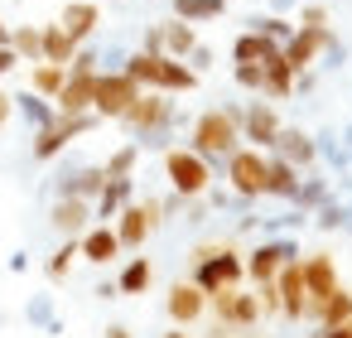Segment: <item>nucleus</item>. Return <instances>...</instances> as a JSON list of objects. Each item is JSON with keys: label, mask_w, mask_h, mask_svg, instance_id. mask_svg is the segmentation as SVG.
Instances as JSON below:
<instances>
[{"label": "nucleus", "mask_w": 352, "mask_h": 338, "mask_svg": "<svg viewBox=\"0 0 352 338\" xmlns=\"http://www.w3.org/2000/svg\"><path fill=\"white\" fill-rule=\"evenodd\" d=\"M121 73H131L145 92H169V97L198 87V73H193L184 59H169V54H140V49H135V54H126Z\"/></svg>", "instance_id": "f257e3e1"}, {"label": "nucleus", "mask_w": 352, "mask_h": 338, "mask_svg": "<svg viewBox=\"0 0 352 338\" xmlns=\"http://www.w3.org/2000/svg\"><path fill=\"white\" fill-rule=\"evenodd\" d=\"M121 121H126V131L135 136V145L169 150V131H174V121H179V107H174L169 92H140Z\"/></svg>", "instance_id": "f03ea898"}, {"label": "nucleus", "mask_w": 352, "mask_h": 338, "mask_svg": "<svg viewBox=\"0 0 352 338\" xmlns=\"http://www.w3.org/2000/svg\"><path fill=\"white\" fill-rule=\"evenodd\" d=\"M241 140V107H212L193 121L188 131V150H198L208 165H222Z\"/></svg>", "instance_id": "7ed1b4c3"}, {"label": "nucleus", "mask_w": 352, "mask_h": 338, "mask_svg": "<svg viewBox=\"0 0 352 338\" xmlns=\"http://www.w3.org/2000/svg\"><path fill=\"white\" fill-rule=\"evenodd\" d=\"M188 280L203 290V295H217V290H232L246 280V256L236 246H198L193 251V271Z\"/></svg>", "instance_id": "20e7f679"}, {"label": "nucleus", "mask_w": 352, "mask_h": 338, "mask_svg": "<svg viewBox=\"0 0 352 338\" xmlns=\"http://www.w3.org/2000/svg\"><path fill=\"white\" fill-rule=\"evenodd\" d=\"M164 179H169V193H179V198H203V193L212 189V165H208L198 150H188V145H169V150H164Z\"/></svg>", "instance_id": "39448f33"}, {"label": "nucleus", "mask_w": 352, "mask_h": 338, "mask_svg": "<svg viewBox=\"0 0 352 338\" xmlns=\"http://www.w3.org/2000/svg\"><path fill=\"white\" fill-rule=\"evenodd\" d=\"M222 165H227V184H232V193H236L241 203L265 198V193H261V189H265V150H256V145H236Z\"/></svg>", "instance_id": "423d86ee"}, {"label": "nucleus", "mask_w": 352, "mask_h": 338, "mask_svg": "<svg viewBox=\"0 0 352 338\" xmlns=\"http://www.w3.org/2000/svg\"><path fill=\"white\" fill-rule=\"evenodd\" d=\"M145 87L131 78V73H97V92H92V112L102 116V121H121L126 112H131V102L140 97Z\"/></svg>", "instance_id": "0eeeda50"}, {"label": "nucleus", "mask_w": 352, "mask_h": 338, "mask_svg": "<svg viewBox=\"0 0 352 338\" xmlns=\"http://www.w3.org/2000/svg\"><path fill=\"white\" fill-rule=\"evenodd\" d=\"M97 121H102L97 112H78V116H58L54 126L34 131V145H30V150H34V160H39V165H44V160H58V155H63L78 136H87Z\"/></svg>", "instance_id": "6e6552de"}, {"label": "nucleus", "mask_w": 352, "mask_h": 338, "mask_svg": "<svg viewBox=\"0 0 352 338\" xmlns=\"http://www.w3.org/2000/svg\"><path fill=\"white\" fill-rule=\"evenodd\" d=\"M285 261H299V242H294V232L265 237V242H261V246L246 256V275H251V285H265V280H275V271H280Z\"/></svg>", "instance_id": "1a4fd4ad"}, {"label": "nucleus", "mask_w": 352, "mask_h": 338, "mask_svg": "<svg viewBox=\"0 0 352 338\" xmlns=\"http://www.w3.org/2000/svg\"><path fill=\"white\" fill-rule=\"evenodd\" d=\"M208 304H212V314H217L222 328H256V319H261V299L251 290H241V285L208 295Z\"/></svg>", "instance_id": "9d476101"}, {"label": "nucleus", "mask_w": 352, "mask_h": 338, "mask_svg": "<svg viewBox=\"0 0 352 338\" xmlns=\"http://www.w3.org/2000/svg\"><path fill=\"white\" fill-rule=\"evenodd\" d=\"M107 184V169L102 165H63L58 179H54V198H97Z\"/></svg>", "instance_id": "9b49d317"}, {"label": "nucleus", "mask_w": 352, "mask_h": 338, "mask_svg": "<svg viewBox=\"0 0 352 338\" xmlns=\"http://www.w3.org/2000/svg\"><path fill=\"white\" fill-rule=\"evenodd\" d=\"M280 112L270 107V102H251V107H241V140L246 145H256V150H270L275 145V136H280Z\"/></svg>", "instance_id": "f8f14e48"}, {"label": "nucleus", "mask_w": 352, "mask_h": 338, "mask_svg": "<svg viewBox=\"0 0 352 338\" xmlns=\"http://www.w3.org/2000/svg\"><path fill=\"white\" fill-rule=\"evenodd\" d=\"M111 227H116L121 251H140V246L150 242V232H155V218H150V208H145V203H135V198H131V203L116 213V222H111Z\"/></svg>", "instance_id": "ddd939ff"}, {"label": "nucleus", "mask_w": 352, "mask_h": 338, "mask_svg": "<svg viewBox=\"0 0 352 338\" xmlns=\"http://www.w3.org/2000/svg\"><path fill=\"white\" fill-rule=\"evenodd\" d=\"M275 290H280V314H285L289 324H299L304 309H309V290H304L299 261H285V266L275 271Z\"/></svg>", "instance_id": "4468645a"}, {"label": "nucleus", "mask_w": 352, "mask_h": 338, "mask_svg": "<svg viewBox=\"0 0 352 338\" xmlns=\"http://www.w3.org/2000/svg\"><path fill=\"white\" fill-rule=\"evenodd\" d=\"M304 319H314L318 328H333V324H347L352 319V290L338 280L328 295H314L309 299V309H304Z\"/></svg>", "instance_id": "2eb2a0df"}, {"label": "nucleus", "mask_w": 352, "mask_h": 338, "mask_svg": "<svg viewBox=\"0 0 352 338\" xmlns=\"http://www.w3.org/2000/svg\"><path fill=\"white\" fill-rule=\"evenodd\" d=\"M328 34H333L328 25H323V30H304V25H299V30L289 34V44H280V54H285V63H289L294 73H304L309 63H318V54H323V44H328Z\"/></svg>", "instance_id": "dca6fc26"}, {"label": "nucleus", "mask_w": 352, "mask_h": 338, "mask_svg": "<svg viewBox=\"0 0 352 338\" xmlns=\"http://www.w3.org/2000/svg\"><path fill=\"white\" fill-rule=\"evenodd\" d=\"M164 309H169V319H174L179 328H188V324H198V319L208 314V295H203L193 280H179V285H169Z\"/></svg>", "instance_id": "f3484780"}, {"label": "nucleus", "mask_w": 352, "mask_h": 338, "mask_svg": "<svg viewBox=\"0 0 352 338\" xmlns=\"http://www.w3.org/2000/svg\"><path fill=\"white\" fill-rule=\"evenodd\" d=\"M78 256L92 261V266H111L121 256V242H116V227L111 222H92L82 237H78Z\"/></svg>", "instance_id": "a211bd4d"}, {"label": "nucleus", "mask_w": 352, "mask_h": 338, "mask_svg": "<svg viewBox=\"0 0 352 338\" xmlns=\"http://www.w3.org/2000/svg\"><path fill=\"white\" fill-rule=\"evenodd\" d=\"M270 155L289 160L294 169H314V165H318V155H314V136H309V131H299V126H280V136H275Z\"/></svg>", "instance_id": "6ab92c4d"}, {"label": "nucleus", "mask_w": 352, "mask_h": 338, "mask_svg": "<svg viewBox=\"0 0 352 338\" xmlns=\"http://www.w3.org/2000/svg\"><path fill=\"white\" fill-rule=\"evenodd\" d=\"M299 179H304V169H294L289 160H280V155H270L265 150V198H280V203H294V193H299Z\"/></svg>", "instance_id": "aec40b11"}, {"label": "nucleus", "mask_w": 352, "mask_h": 338, "mask_svg": "<svg viewBox=\"0 0 352 338\" xmlns=\"http://www.w3.org/2000/svg\"><path fill=\"white\" fill-rule=\"evenodd\" d=\"M49 222H54V232H58V237H82L97 218H92V203H87V198H54Z\"/></svg>", "instance_id": "412c9836"}, {"label": "nucleus", "mask_w": 352, "mask_h": 338, "mask_svg": "<svg viewBox=\"0 0 352 338\" xmlns=\"http://www.w3.org/2000/svg\"><path fill=\"white\" fill-rule=\"evenodd\" d=\"M92 92H97V73H68V83H63V87H58V97H54L58 116L92 112Z\"/></svg>", "instance_id": "4be33fe9"}, {"label": "nucleus", "mask_w": 352, "mask_h": 338, "mask_svg": "<svg viewBox=\"0 0 352 338\" xmlns=\"http://www.w3.org/2000/svg\"><path fill=\"white\" fill-rule=\"evenodd\" d=\"M299 275H304L309 299H314V295H328V290L338 285V266H333L328 251H299Z\"/></svg>", "instance_id": "5701e85b"}, {"label": "nucleus", "mask_w": 352, "mask_h": 338, "mask_svg": "<svg viewBox=\"0 0 352 338\" xmlns=\"http://www.w3.org/2000/svg\"><path fill=\"white\" fill-rule=\"evenodd\" d=\"M58 25H63L78 44H87V39L97 34V25H102V6H97V0H68L63 15H58Z\"/></svg>", "instance_id": "b1692460"}, {"label": "nucleus", "mask_w": 352, "mask_h": 338, "mask_svg": "<svg viewBox=\"0 0 352 338\" xmlns=\"http://www.w3.org/2000/svg\"><path fill=\"white\" fill-rule=\"evenodd\" d=\"M131 198H135V179H107L102 193L92 198V218H97V222H111Z\"/></svg>", "instance_id": "393cba45"}, {"label": "nucleus", "mask_w": 352, "mask_h": 338, "mask_svg": "<svg viewBox=\"0 0 352 338\" xmlns=\"http://www.w3.org/2000/svg\"><path fill=\"white\" fill-rule=\"evenodd\" d=\"M10 102H15V112L25 116V126H30V131H44V126H54V121H58V107H54L49 97H39L34 87H25V92H15Z\"/></svg>", "instance_id": "a878e982"}, {"label": "nucleus", "mask_w": 352, "mask_h": 338, "mask_svg": "<svg viewBox=\"0 0 352 338\" xmlns=\"http://www.w3.org/2000/svg\"><path fill=\"white\" fill-rule=\"evenodd\" d=\"M39 44H44V63H73V54H78V39L63 30V25H39Z\"/></svg>", "instance_id": "bb28decb"}, {"label": "nucleus", "mask_w": 352, "mask_h": 338, "mask_svg": "<svg viewBox=\"0 0 352 338\" xmlns=\"http://www.w3.org/2000/svg\"><path fill=\"white\" fill-rule=\"evenodd\" d=\"M275 54H280V44L265 39V34H256V30H246V34L232 39V63H265Z\"/></svg>", "instance_id": "cd10ccee"}, {"label": "nucleus", "mask_w": 352, "mask_h": 338, "mask_svg": "<svg viewBox=\"0 0 352 338\" xmlns=\"http://www.w3.org/2000/svg\"><path fill=\"white\" fill-rule=\"evenodd\" d=\"M261 68H265V83H261V92H265L270 102H285V97L294 92V68L285 63V54H275V59H265Z\"/></svg>", "instance_id": "c85d7f7f"}, {"label": "nucleus", "mask_w": 352, "mask_h": 338, "mask_svg": "<svg viewBox=\"0 0 352 338\" xmlns=\"http://www.w3.org/2000/svg\"><path fill=\"white\" fill-rule=\"evenodd\" d=\"M25 324H34L39 333L58 338V333H63V319H58V309H54V295H30V304H25Z\"/></svg>", "instance_id": "c756f323"}, {"label": "nucleus", "mask_w": 352, "mask_h": 338, "mask_svg": "<svg viewBox=\"0 0 352 338\" xmlns=\"http://www.w3.org/2000/svg\"><path fill=\"white\" fill-rule=\"evenodd\" d=\"M150 280H155V266H150L145 256H131V261L121 266V275H116V290H121V295H145Z\"/></svg>", "instance_id": "7c9ffc66"}, {"label": "nucleus", "mask_w": 352, "mask_h": 338, "mask_svg": "<svg viewBox=\"0 0 352 338\" xmlns=\"http://www.w3.org/2000/svg\"><path fill=\"white\" fill-rule=\"evenodd\" d=\"M227 0H174V20H188V25H208V20H222Z\"/></svg>", "instance_id": "2f4dec72"}, {"label": "nucleus", "mask_w": 352, "mask_h": 338, "mask_svg": "<svg viewBox=\"0 0 352 338\" xmlns=\"http://www.w3.org/2000/svg\"><path fill=\"white\" fill-rule=\"evenodd\" d=\"M63 83H68V68H63V63H44V59H39V63H34V73H30V87H34L39 97H49V102L58 97V87H63Z\"/></svg>", "instance_id": "473e14b6"}, {"label": "nucleus", "mask_w": 352, "mask_h": 338, "mask_svg": "<svg viewBox=\"0 0 352 338\" xmlns=\"http://www.w3.org/2000/svg\"><path fill=\"white\" fill-rule=\"evenodd\" d=\"M314 155H318L328 169L347 174V145H342V136H338V131H318V136H314Z\"/></svg>", "instance_id": "72a5a7b5"}, {"label": "nucleus", "mask_w": 352, "mask_h": 338, "mask_svg": "<svg viewBox=\"0 0 352 338\" xmlns=\"http://www.w3.org/2000/svg\"><path fill=\"white\" fill-rule=\"evenodd\" d=\"M193 44H198V30H193L188 20H169V25H164V54H169V59H188Z\"/></svg>", "instance_id": "f704fd0d"}, {"label": "nucleus", "mask_w": 352, "mask_h": 338, "mask_svg": "<svg viewBox=\"0 0 352 338\" xmlns=\"http://www.w3.org/2000/svg\"><path fill=\"white\" fill-rule=\"evenodd\" d=\"M328 193H333V189H328V179L304 169V179H299V193H294V208H299V213H314V208H318Z\"/></svg>", "instance_id": "c9c22d12"}, {"label": "nucleus", "mask_w": 352, "mask_h": 338, "mask_svg": "<svg viewBox=\"0 0 352 338\" xmlns=\"http://www.w3.org/2000/svg\"><path fill=\"white\" fill-rule=\"evenodd\" d=\"M246 25H251L256 34H265V39H275V44H289V34L299 30V25H294L289 15H251Z\"/></svg>", "instance_id": "e433bc0d"}, {"label": "nucleus", "mask_w": 352, "mask_h": 338, "mask_svg": "<svg viewBox=\"0 0 352 338\" xmlns=\"http://www.w3.org/2000/svg\"><path fill=\"white\" fill-rule=\"evenodd\" d=\"M10 49H15L20 59L39 63V59H44V44H39V25H20V30H10Z\"/></svg>", "instance_id": "4c0bfd02"}, {"label": "nucleus", "mask_w": 352, "mask_h": 338, "mask_svg": "<svg viewBox=\"0 0 352 338\" xmlns=\"http://www.w3.org/2000/svg\"><path fill=\"white\" fill-rule=\"evenodd\" d=\"M135 160H140V145H135V140H126L121 150H111V155H107V165H102V169H107V179H131Z\"/></svg>", "instance_id": "58836bf2"}, {"label": "nucleus", "mask_w": 352, "mask_h": 338, "mask_svg": "<svg viewBox=\"0 0 352 338\" xmlns=\"http://www.w3.org/2000/svg\"><path fill=\"white\" fill-rule=\"evenodd\" d=\"M309 222H314V227H323V232H342V198H333V193H328V198L309 213Z\"/></svg>", "instance_id": "ea45409f"}, {"label": "nucleus", "mask_w": 352, "mask_h": 338, "mask_svg": "<svg viewBox=\"0 0 352 338\" xmlns=\"http://www.w3.org/2000/svg\"><path fill=\"white\" fill-rule=\"evenodd\" d=\"M73 261H78V237H63V246L44 261V271H49V280H63L68 271H73Z\"/></svg>", "instance_id": "a19ab883"}, {"label": "nucleus", "mask_w": 352, "mask_h": 338, "mask_svg": "<svg viewBox=\"0 0 352 338\" xmlns=\"http://www.w3.org/2000/svg\"><path fill=\"white\" fill-rule=\"evenodd\" d=\"M318 68H323V73L347 68V44H342L338 34H328V44H323V54H318Z\"/></svg>", "instance_id": "79ce46f5"}, {"label": "nucleus", "mask_w": 352, "mask_h": 338, "mask_svg": "<svg viewBox=\"0 0 352 338\" xmlns=\"http://www.w3.org/2000/svg\"><path fill=\"white\" fill-rule=\"evenodd\" d=\"M294 15H299L294 25H304V30H323V25H328V6H323V0H304Z\"/></svg>", "instance_id": "37998d69"}, {"label": "nucleus", "mask_w": 352, "mask_h": 338, "mask_svg": "<svg viewBox=\"0 0 352 338\" xmlns=\"http://www.w3.org/2000/svg\"><path fill=\"white\" fill-rule=\"evenodd\" d=\"M232 78H236V87H246V92H261V83H265V68H261V63H232Z\"/></svg>", "instance_id": "c03bdc74"}, {"label": "nucleus", "mask_w": 352, "mask_h": 338, "mask_svg": "<svg viewBox=\"0 0 352 338\" xmlns=\"http://www.w3.org/2000/svg\"><path fill=\"white\" fill-rule=\"evenodd\" d=\"M256 299H261V314H280V290H275V280L256 285Z\"/></svg>", "instance_id": "a18cd8bd"}, {"label": "nucleus", "mask_w": 352, "mask_h": 338, "mask_svg": "<svg viewBox=\"0 0 352 338\" xmlns=\"http://www.w3.org/2000/svg\"><path fill=\"white\" fill-rule=\"evenodd\" d=\"M184 63H188V68H193V73H208V68H212V49H208V44H193V49H188V59H184Z\"/></svg>", "instance_id": "49530a36"}, {"label": "nucleus", "mask_w": 352, "mask_h": 338, "mask_svg": "<svg viewBox=\"0 0 352 338\" xmlns=\"http://www.w3.org/2000/svg\"><path fill=\"white\" fill-rule=\"evenodd\" d=\"M140 54H164V25H150V30H145Z\"/></svg>", "instance_id": "de8ad7c7"}, {"label": "nucleus", "mask_w": 352, "mask_h": 338, "mask_svg": "<svg viewBox=\"0 0 352 338\" xmlns=\"http://www.w3.org/2000/svg\"><path fill=\"white\" fill-rule=\"evenodd\" d=\"M15 63H20V54H15L10 44H0V78H6V73H10Z\"/></svg>", "instance_id": "09e8293b"}, {"label": "nucleus", "mask_w": 352, "mask_h": 338, "mask_svg": "<svg viewBox=\"0 0 352 338\" xmlns=\"http://www.w3.org/2000/svg\"><path fill=\"white\" fill-rule=\"evenodd\" d=\"M318 338H352V319L347 324H333V328H318Z\"/></svg>", "instance_id": "8fccbe9b"}, {"label": "nucleus", "mask_w": 352, "mask_h": 338, "mask_svg": "<svg viewBox=\"0 0 352 338\" xmlns=\"http://www.w3.org/2000/svg\"><path fill=\"white\" fill-rule=\"evenodd\" d=\"M6 266H10V271H15V275H25V271H30V251H15V256H10V261H6Z\"/></svg>", "instance_id": "3c124183"}, {"label": "nucleus", "mask_w": 352, "mask_h": 338, "mask_svg": "<svg viewBox=\"0 0 352 338\" xmlns=\"http://www.w3.org/2000/svg\"><path fill=\"white\" fill-rule=\"evenodd\" d=\"M299 0H270V15H294Z\"/></svg>", "instance_id": "603ef678"}, {"label": "nucleus", "mask_w": 352, "mask_h": 338, "mask_svg": "<svg viewBox=\"0 0 352 338\" xmlns=\"http://www.w3.org/2000/svg\"><path fill=\"white\" fill-rule=\"evenodd\" d=\"M10 112H15V102H10V92H6V87H0V126L10 121Z\"/></svg>", "instance_id": "864d4df0"}, {"label": "nucleus", "mask_w": 352, "mask_h": 338, "mask_svg": "<svg viewBox=\"0 0 352 338\" xmlns=\"http://www.w3.org/2000/svg\"><path fill=\"white\" fill-rule=\"evenodd\" d=\"M116 295H121L116 280H102V285H97V299H116Z\"/></svg>", "instance_id": "5fc2aeb1"}, {"label": "nucleus", "mask_w": 352, "mask_h": 338, "mask_svg": "<svg viewBox=\"0 0 352 338\" xmlns=\"http://www.w3.org/2000/svg\"><path fill=\"white\" fill-rule=\"evenodd\" d=\"M102 333H107V338H135V333H131V328H126V324H107V328H102Z\"/></svg>", "instance_id": "6e6d98bb"}, {"label": "nucleus", "mask_w": 352, "mask_h": 338, "mask_svg": "<svg viewBox=\"0 0 352 338\" xmlns=\"http://www.w3.org/2000/svg\"><path fill=\"white\" fill-rule=\"evenodd\" d=\"M342 232H352V203H342Z\"/></svg>", "instance_id": "4d7b16f0"}, {"label": "nucleus", "mask_w": 352, "mask_h": 338, "mask_svg": "<svg viewBox=\"0 0 352 338\" xmlns=\"http://www.w3.org/2000/svg\"><path fill=\"white\" fill-rule=\"evenodd\" d=\"M338 179H342V193H347V203H352V169H347V174H338Z\"/></svg>", "instance_id": "13d9d810"}, {"label": "nucleus", "mask_w": 352, "mask_h": 338, "mask_svg": "<svg viewBox=\"0 0 352 338\" xmlns=\"http://www.w3.org/2000/svg\"><path fill=\"white\" fill-rule=\"evenodd\" d=\"M160 338H193V333H184V328L174 324V328H169V333H160Z\"/></svg>", "instance_id": "bf43d9fd"}, {"label": "nucleus", "mask_w": 352, "mask_h": 338, "mask_svg": "<svg viewBox=\"0 0 352 338\" xmlns=\"http://www.w3.org/2000/svg\"><path fill=\"white\" fill-rule=\"evenodd\" d=\"M0 44H10V25L6 20H0Z\"/></svg>", "instance_id": "052dcab7"}, {"label": "nucleus", "mask_w": 352, "mask_h": 338, "mask_svg": "<svg viewBox=\"0 0 352 338\" xmlns=\"http://www.w3.org/2000/svg\"><path fill=\"white\" fill-rule=\"evenodd\" d=\"M338 136H342V145H347V150H352V126H347V131H338Z\"/></svg>", "instance_id": "680f3d73"}, {"label": "nucleus", "mask_w": 352, "mask_h": 338, "mask_svg": "<svg viewBox=\"0 0 352 338\" xmlns=\"http://www.w3.org/2000/svg\"><path fill=\"white\" fill-rule=\"evenodd\" d=\"M347 169H352V150H347Z\"/></svg>", "instance_id": "e2e57ef3"}, {"label": "nucleus", "mask_w": 352, "mask_h": 338, "mask_svg": "<svg viewBox=\"0 0 352 338\" xmlns=\"http://www.w3.org/2000/svg\"><path fill=\"white\" fill-rule=\"evenodd\" d=\"M299 6H304V0H299Z\"/></svg>", "instance_id": "0e129e2a"}]
</instances>
